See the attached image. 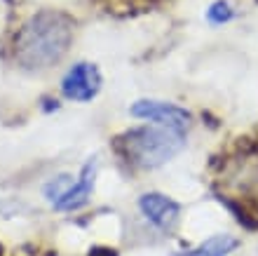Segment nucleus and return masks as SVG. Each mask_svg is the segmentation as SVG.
<instances>
[{"label": "nucleus", "mask_w": 258, "mask_h": 256, "mask_svg": "<svg viewBox=\"0 0 258 256\" xmlns=\"http://www.w3.org/2000/svg\"><path fill=\"white\" fill-rule=\"evenodd\" d=\"M71 38V19L52 10H42L19 28L14 40V59L26 71H45L66 54Z\"/></svg>", "instance_id": "f257e3e1"}, {"label": "nucleus", "mask_w": 258, "mask_h": 256, "mask_svg": "<svg viewBox=\"0 0 258 256\" xmlns=\"http://www.w3.org/2000/svg\"><path fill=\"white\" fill-rule=\"evenodd\" d=\"M183 146V129L164 127V125H155V122L150 127L132 129L129 134H124L122 141V148L127 153L129 162L143 169H153L169 162L174 155L181 153Z\"/></svg>", "instance_id": "f03ea898"}, {"label": "nucleus", "mask_w": 258, "mask_h": 256, "mask_svg": "<svg viewBox=\"0 0 258 256\" xmlns=\"http://www.w3.org/2000/svg\"><path fill=\"white\" fill-rule=\"evenodd\" d=\"M99 89H101V73L94 64L87 61L71 66L61 80V94L71 101L87 104L99 94Z\"/></svg>", "instance_id": "7ed1b4c3"}, {"label": "nucleus", "mask_w": 258, "mask_h": 256, "mask_svg": "<svg viewBox=\"0 0 258 256\" xmlns=\"http://www.w3.org/2000/svg\"><path fill=\"white\" fill-rule=\"evenodd\" d=\"M129 113L141 120L155 122V125H164V127L174 129H185L190 122V113L185 108L176 106L169 101H153V99H141L129 108Z\"/></svg>", "instance_id": "20e7f679"}, {"label": "nucleus", "mask_w": 258, "mask_h": 256, "mask_svg": "<svg viewBox=\"0 0 258 256\" xmlns=\"http://www.w3.org/2000/svg\"><path fill=\"white\" fill-rule=\"evenodd\" d=\"M139 209L160 230L174 228V223L178 221V212H181L178 202H174L171 197L162 195V193H146V195H141L139 197Z\"/></svg>", "instance_id": "39448f33"}, {"label": "nucleus", "mask_w": 258, "mask_h": 256, "mask_svg": "<svg viewBox=\"0 0 258 256\" xmlns=\"http://www.w3.org/2000/svg\"><path fill=\"white\" fill-rule=\"evenodd\" d=\"M94 179H96V160H89L80 172V179L68 186L61 195L54 200V209L56 212H73L80 209L82 204H87L92 190H94Z\"/></svg>", "instance_id": "423d86ee"}, {"label": "nucleus", "mask_w": 258, "mask_h": 256, "mask_svg": "<svg viewBox=\"0 0 258 256\" xmlns=\"http://www.w3.org/2000/svg\"><path fill=\"white\" fill-rule=\"evenodd\" d=\"M237 237L232 235H211L209 240H204L200 247L190 251H183L178 256H228L232 249H237Z\"/></svg>", "instance_id": "0eeeda50"}, {"label": "nucleus", "mask_w": 258, "mask_h": 256, "mask_svg": "<svg viewBox=\"0 0 258 256\" xmlns=\"http://www.w3.org/2000/svg\"><path fill=\"white\" fill-rule=\"evenodd\" d=\"M232 7L225 3V0H218V3H214V5L207 10V19H209V24H214V26H221V24H228V21L232 19Z\"/></svg>", "instance_id": "6e6552de"}, {"label": "nucleus", "mask_w": 258, "mask_h": 256, "mask_svg": "<svg viewBox=\"0 0 258 256\" xmlns=\"http://www.w3.org/2000/svg\"><path fill=\"white\" fill-rule=\"evenodd\" d=\"M89 256H115L113 249H103V247H94V249L89 251Z\"/></svg>", "instance_id": "1a4fd4ad"}]
</instances>
